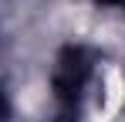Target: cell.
<instances>
[{"label":"cell","mask_w":125,"mask_h":122,"mask_svg":"<svg viewBox=\"0 0 125 122\" xmlns=\"http://www.w3.org/2000/svg\"><path fill=\"white\" fill-rule=\"evenodd\" d=\"M95 75V54L88 48H64L58 54V64H54V75H51V85H54V102L61 109V119H71L78 115V105L84 98V88Z\"/></svg>","instance_id":"cell-1"},{"label":"cell","mask_w":125,"mask_h":122,"mask_svg":"<svg viewBox=\"0 0 125 122\" xmlns=\"http://www.w3.org/2000/svg\"><path fill=\"white\" fill-rule=\"evenodd\" d=\"M0 122H7V98H3V92H0Z\"/></svg>","instance_id":"cell-2"},{"label":"cell","mask_w":125,"mask_h":122,"mask_svg":"<svg viewBox=\"0 0 125 122\" xmlns=\"http://www.w3.org/2000/svg\"><path fill=\"white\" fill-rule=\"evenodd\" d=\"M98 3H108V7H122V10H125V0H98Z\"/></svg>","instance_id":"cell-3"}]
</instances>
